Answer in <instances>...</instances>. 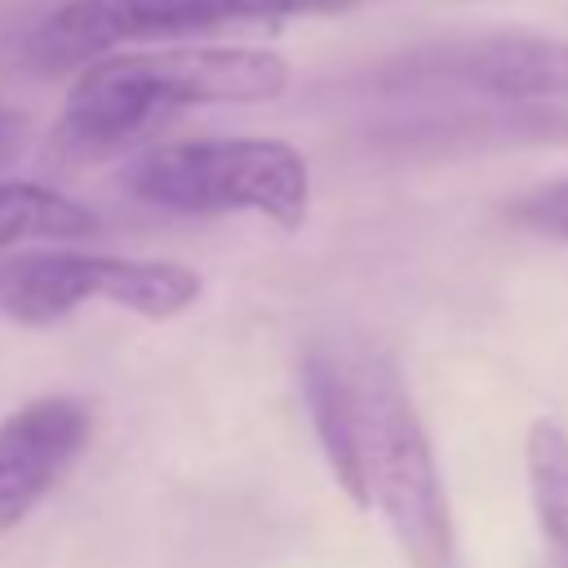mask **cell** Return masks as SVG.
I'll use <instances>...</instances> for the list:
<instances>
[{
	"label": "cell",
	"mask_w": 568,
	"mask_h": 568,
	"mask_svg": "<svg viewBox=\"0 0 568 568\" xmlns=\"http://www.w3.org/2000/svg\"><path fill=\"white\" fill-rule=\"evenodd\" d=\"M288 89V62L257 44H164L106 53L75 71L53 146L67 160H106L186 106L271 102Z\"/></svg>",
	"instance_id": "6da1fadb"
},
{
	"label": "cell",
	"mask_w": 568,
	"mask_h": 568,
	"mask_svg": "<svg viewBox=\"0 0 568 568\" xmlns=\"http://www.w3.org/2000/svg\"><path fill=\"white\" fill-rule=\"evenodd\" d=\"M351 377V475L342 493L377 510L408 568H457V532L430 435L395 355L346 342Z\"/></svg>",
	"instance_id": "7a4b0ae2"
},
{
	"label": "cell",
	"mask_w": 568,
	"mask_h": 568,
	"mask_svg": "<svg viewBox=\"0 0 568 568\" xmlns=\"http://www.w3.org/2000/svg\"><path fill=\"white\" fill-rule=\"evenodd\" d=\"M133 200L186 217L253 213L297 231L311 213V164L280 138H182L160 142L124 169Z\"/></svg>",
	"instance_id": "3957f363"
},
{
	"label": "cell",
	"mask_w": 568,
	"mask_h": 568,
	"mask_svg": "<svg viewBox=\"0 0 568 568\" xmlns=\"http://www.w3.org/2000/svg\"><path fill=\"white\" fill-rule=\"evenodd\" d=\"M359 0H62L27 36L22 62L40 75L80 71L120 44L182 40L240 22H280L311 13H342Z\"/></svg>",
	"instance_id": "277c9868"
},
{
	"label": "cell",
	"mask_w": 568,
	"mask_h": 568,
	"mask_svg": "<svg viewBox=\"0 0 568 568\" xmlns=\"http://www.w3.org/2000/svg\"><path fill=\"white\" fill-rule=\"evenodd\" d=\"M93 297L142 320H169L200 297V275L164 257H111L75 248L18 253L0 266V315L13 324L44 328Z\"/></svg>",
	"instance_id": "5b68a950"
},
{
	"label": "cell",
	"mask_w": 568,
	"mask_h": 568,
	"mask_svg": "<svg viewBox=\"0 0 568 568\" xmlns=\"http://www.w3.org/2000/svg\"><path fill=\"white\" fill-rule=\"evenodd\" d=\"M386 93H462L484 102H568V40L541 31H479L413 49L377 67Z\"/></svg>",
	"instance_id": "8992f818"
},
{
	"label": "cell",
	"mask_w": 568,
	"mask_h": 568,
	"mask_svg": "<svg viewBox=\"0 0 568 568\" xmlns=\"http://www.w3.org/2000/svg\"><path fill=\"white\" fill-rule=\"evenodd\" d=\"M93 430L89 404L36 395L0 417V532L18 528L75 466Z\"/></svg>",
	"instance_id": "52a82bcc"
},
{
	"label": "cell",
	"mask_w": 568,
	"mask_h": 568,
	"mask_svg": "<svg viewBox=\"0 0 568 568\" xmlns=\"http://www.w3.org/2000/svg\"><path fill=\"white\" fill-rule=\"evenodd\" d=\"M524 475L550 568H568V426L559 417H532L524 435Z\"/></svg>",
	"instance_id": "ba28073f"
},
{
	"label": "cell",
	"mask_w": 568,
	"mask_h": 568,
	"mask_svg": "<svg viewBox=\"0 0 568 568\" xmlns=\"http://www.w3.org/2000/svg\"><path fill=\"white\" fill-rule=\"evenodd\" d=\"M98 231V217L40 182H0V253L18 244H58V240H84Z\"/></svg>",
	"instance_id": "9c48e42d"
},
{
	"label": "cell",
	"mask_w": 568,
	"mask_h": 568,
	"mask_svg": "<svg viewBox=\"0 0 568 568\" xmlns=\"http://www.w3.org/2000/svg\"><path fill=\"white\" fill-rule=\"evenodd\" d=\"M506 217L532 235L568 240V178H550V182L524 191L519 200L506 204Z\"/></svg>",
	"instance_id": "30bf717a"
},
{
	"label": "cell",
	"mask_w": 568,
	"mask_h": 568,
	"mask_svg": "<svg viewBox=\"0 0 568 568\" xmlns=\"http://www.w3.org/2000/svg\"><path fill=\"white\" fill-rule=\"evenodd\" d=\"M0 266H4V262H0Z\"/></svg>",
	"instance_id": "8fae6325"
}]
</instances>
